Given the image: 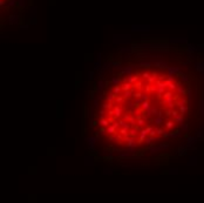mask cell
<instances>
[{
    "label": "cell",
    "instance_id": "6da1fadb",
    "mask_svg": "<svg viewBox=\"0 0 204 203\" xmlns=\"http://www.w3.org/2000/svg\"><path fill=\"white\" fill-rule=\"evenodd\" d=\"M85 139L94 160L155 163L204 141V55L182 41L116 48L90 73Z\"/></svg>",
    "mask_w": 204,
    "mask_h": 203
}]
</instances>
